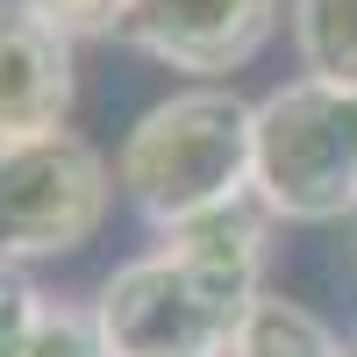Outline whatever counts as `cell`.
<instances>
[{
	"label": "cell",
	"mask_w": 357,
	"mask_h": 357,
	"mask_svg": "<svg viewBox=\"0 0 357 357\" xmlns=\"http://www.w3.org/2000/svg\"><path fill=\"white\" fill-rule=\"evenodd\" d=\"M279 22H286V0H129L122 43L200 86V79L243 72L279 36Z\"/></svg>",
	"instance_id": "5"
},
{
	"label": "cell",
	"mask_w": 357,
	"mask_h": 357,
	"mask_svg": "<svg viewBox=\"0 0 357 357\" xmlns=\"http://www.w3.org/2000/svg\"><path fill=\"white\" fill-rule=\"evenodd\" d=\"M343 357H357V350H343Z\"/></svg>",
	"instance_id": "12"
},
{
	"label": "cell",
	"mask_w": 357,
	"mask_h": 357,
	"mask_svg": "<svg viewBox=\"0 0 357 357\" xmlns=\"http://www.w3.org/2000/svg\"><path fill=\"white\" fill-rule=\"evenodd\" d=\"M286 29H293V57L307 79L357 86V0H293Z\"/></svg>",
	"instance_id": "7"
},
{
	"label": "cell",
	"mask_w": 357,
	"mask_h": 357,
	"mask_svg": "<svg viewBox=\"0 0 357 357\" xmlns=\"http://www.w3.org/2000/svg\"><path fill=\"white\" fill-rule=\"evenodd\" d=\"M36 307H43L36 279H29L22 264H0V357L22 350V336H29V321H36Z\"/></svg>",
	"instance_id": "11"
},
{
	"label": "cell",
	"mask_w": 357,
	"mask_h": 357,
	"mask_svg": "<svg viewBox=\"0 0 357 357\" xmlns=\"http://www.w3.org/2000/svg\"><path fill=\"white\" fill-rule=\"evenodd\" d=\"M229 357H343V343L329 336V321L307 314L301 301H279V293H257L250 321L236 329Z\"/></svg>",
	"instance_id": "8"
},
{
	"label": "cell",
	"mask_w": 357,
	"mask_h": 357,
	"mask_svg": "<svg viewBox=\"0 0 357 357\" xmlns=\"http://www.w3.org/2000/svg\"><path fill=\"white\" fill-rule=\"evenodd\" d=\"M72 50L79 43L65 29H50L29 0H0V143L72 122V100H79Z\"/></svg>",
	"instance_id": "6"
},
{
	"label": "cell",
	"mask_w": 357,
	"mask_h": 357,
	"mask_svg": "<svg viewBox=\"0 0 357 357\" xmlns=\"http://www.w3.org/2000/svg\"><path fill=\"white\" fill-rule=\"evenodd\" d=\"M257 293H264L257 279H236L158 236V250L114 264L100 279L93 314L114 357H229Z\"/></svg>",
	"instance_id": "2"
},
{
	"label": "cell",
	"mask_w": 357,
	"mask_h": 357,
	"mask_svg": "<svg viewBox=\"0 0 357 357\" xmlns=\"http://www.w3.org/2000/svg\"><path fill=\"white\" fill-rule=\"evenodd\" d=\"M250 193L293 229L357 215V86L301 72L257 100Z\"/></svg>",
	"instance_id": "3"
},
{
	"label": "cell",
	"mask_w": 357,
	"mask_h": 357,
	"mask_svg": "<svg viewBox=\"0 0 357 357\" xmlns=\"http://www.w3.org/2000/svg\"><path fill=\"white\" fill-rule=\"evenodd\" d=\"M250 129L257 100H243L236 86L222 79L178 86L129 122L122 151H114V178L158 229H172L215 200L250 193Z\"/></svg>",
	"instance_id": "1"
},
{
	"label": "cell",
	"mask_w": 357,
	"mask_h": 357,
	"mask_svg": "<svg viewBox=\"0 0 357 357\" xmlns=\"http://www.w3.org/2000/svg\"><path fill=\"white\" fill-rule=\"evenodd\" d=\"M114 165L72 129L0 143V264L72 257L114 207Z\"/></svg>",
	"instance_id": "4"
},
{
	"label": "cell",
	"mask_w": 357,
	"mask_h": 357,
	"mask_svg": "<svg viewBox=\"0 0 357 357\" xmlns=\"http://www.w3.org/2000/svg\"><path fill=\"white\" fill-rule=\"evenodd\" d=\"M50 29H65L72 43H100V36H122L129 22V0H29Z\"/></svg>",
	"instance_id": "10"
},
{
	"label": "cell",
	"mask_w": 357,
	"mask_h": 357,
	"mask_svg": "<svg viewBox=\"0 0 357 357\" xmlns=\"http://www.w3.org/2000/svg\"><path fill=\"white\" fill-rule=\"evenodd\" d=\"M15 357H114V350H107V336H100V314H93V307H79V301H43Z\"/></svg>",
	"instance_id": "9"
}]
</instances>
